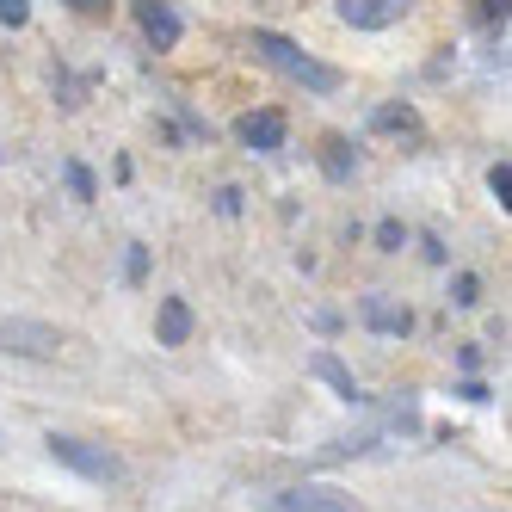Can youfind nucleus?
<instances>
[{"instance_id": "f257e3e1", "label": "nucleus", "mask_w": 512, "mask_h": 512, "mask_svg": "<svg viewBox=\"0 0 512 512\" xmlns=\"http://www.w3.org/2000/svg\"><path fill=\"white\" fill-rule=\"evenodd\" d=\"M253 50H260V62H272L278 75H290L297 87H309V93H334L340 87V75L327 62H315L309 50H297L290 38H278V31H253Z\"/></svg>"}, {"instance_id": "f03ea898", "label": "nucleus", "mask_w": 512, "mask_h": 512, "mask_svg": "<svg viewBox=\"0 0 512 512\" xmlns=\"http://www.w3.org/2000/svg\"><path fill=\"white\" fill-rule=\"evenodd\" d=\"M44 451H50L56 463H68L75 475H87V482H118V475H124V463L105 451V445H87V438H68V432H50Z\"/></svg>"}, {"instance_id": "7ed1b4c3", "label": "nucleus", "mask_w": 512, "mask_h": 512, "mask_svg": "<svg viewBox=\"0 0 512 512\" xmlns=\"http://www.w3.org/2000/svg\"><path fill=\"white\" fill-rule=\"evenodd\" d=\"M0 352H13V358H56L62 352V334H56L50 321L7 315V321H0Z\"/></svg>"}, {"instance_id": "20e7f679", "label": "nucleus", "mask_w": 512, "mask_h": 512, "mask_svg": "<svg viewBox=\"0 0 512 512\" xmlns=\"http://www.w3.org/2000/svg\"><path fill=\"white\" fill-rule=\"evenodd\" d=\"M260 506L266 512H358L352 494H340V488H278Z\"/></svg>"}, {"instance_id": "39448f33", "label": "nucleus", "mask_w": 512, "mask_h": 512, "mask_svg": "<svg viewBox=\"0 0 512 512\" xmlns=\"http://www.w3.org/2000/svg\"><path fill=\"white\" fill-rule=\"evenodd\" d=\"M358 321L371 327V334H383V340L414 334V315H408V303H389L383 290H371V297H358Z\"/></svg>"}, {"instance_id": "423d86ee", "label": "nucleus", "mask_w": 512, "mask_h": 512, "mask_svg": "<svg viewBox=\"0 0 512 512\" xmlns=\"http://www.w3.org/2000/svg\"><path fill=\"white\" fill-rule=\"evenodd\" d=\"M334 13L346 25H358V31H383V25H395L401 13H408V0H340Z\"/></svg>"}, {"instance_id": "0eeeda50", "label": "nucleus", "mask_w": 512, "mask_h": 512, "mask_svg": "<svg viewBox=\"0 0 512 512\" xmlns=\"http://www.w3.org/2000/svg\"><path fill=\"white\" fill-rule=\"evenodd\" d=\"M136 25L149 31L155 50H173L179 44V13L167 7V0H136Z\"/></svg>"}, {"instance_id": "6e6552de", "label": "nucleus", "mask_w": 512, "mask_h": 512, "mask_svg": "<svg viewBox=\"0 0 512 512\" xmlns=\"http://www.w3.org/2000/svg\"><path fill=\"white\" fill-rule=\"evenodd\" d=\"M235 136L247 142V149L272 155V149H284V112H247V118L235 124Z\"/></svg>"}, {"instance_id": "1a4fd4ad", "label": "nucleus", "mask_w": 512, "mask_h": 512, "mask_svg": "<svg viewBox=\"0 0 512 512\" xmlns=\"http://www.w3.org/2000/svg\"><path fill=\"white\" fill-rule=\"evenodd\" d=\"M155 340H161V346H186V340H192V303H186V297H161Z\"/></svg>"}, {"instance_id": "9d476101", "label": "nucleus", "mask_w": 512, "mask_h": 512, "mask_svg": "<svg viewBox=\"0 0 512 512\" xmlns=\"http://www.w3.org/2000/svg\"><path fill=\"white\" fill-rule=\"evenodd\" d=\"M309 371H315L321 383H334V389H340V401H364V395H358V383H352V371H346L334 352H315V358H309Z\"/></svg>"}, {"instance_id": "9b49d317", "label": "nucleus", "mask_w": 512, "mask_h": 512, "mask_svg": "<svg viewBox=\"0 0 512 512\" xmlns=\"http://www.w3.org/2000/svg\"><path fill=\"white\" fill-rule=\"evenodd\" d=\"M321 167H327V179H352V149H346L340 136L321 142Z\"/></svg>"}, {"instance_id": "f8f14e48", "label": "nucleus", "mask_w": 512, "mask_h": 512, "mask_svg": "<svg viewBox=\"0 0 512 512\" xmlns=\"http://www.w3.org/2000/svg\"><path fill=\"white\" fill-rule=\"evenodd\" d=\"M62 173H68V192H75V198H81V204H93V198H99V186H93V173H87V167H81V161H68V167H62Z\"/></svg>"}, {"instance_id": "ddd939ff", "label": "nucleus", "mask_w": 512, "mask_h": 512, "mask_svg": "<svg viewBox=\"0 0 512 512\" xmlns=\"http://www.w3.org/2000/svg\"><path fill=\"white\" fill-rule=\"evenodd\" d=\"M377 247L383 253H401V247H408V229H401L395 216H383V223H377Z\"/></svg>"}, {"instance_id": "4468645a", "label": "nucleus", "mask_w": 512, "mask_h": 512, "mask_svg": "<svg viewBox=\"0 0 512 512\" xmlns=\"http://www.w3.org/2000/svg\"><path fill=\"white\" fill-rule=\"evenodd\" d=\"M488 192L500 198V210L512 204V167H506V161H494V167H488Z\"/></svg>"}, {"instance_id": "2eb2a0df", "label": "nucleus", "mask_w": 512, "mask_h": 512, "mask_svg": "<svg viewBox=\"0 0 512 512\" xmlns=\"http://www.w3.org/2000/svg\"><path fill=\"white\" fill-rule=\"evenodd\" d=\"M475 297H482V284H475V272H457V284H451V303H457V309H469Z\"/></svg>"}, {"instance_id": "dca6fc26", "label": "nucleus", "mask_w": 512, "mask_h": 512, "mask_svg": "<svg viewBox=\"0 0 512 512\" xmlns=\"http://www.w3.org/2000/svg\"><path fill=\"white\" fill-rule=\"evenodd\" d=\"M124 278H130V284L149 278V247H130V253H124Z\"/></svg>"}, {"instance_id": "f3484780", "label": "nucleus", "mask_w": 512, "mask_h": 512, "mask_svg": "<svg viewBox=\"0 0 512 512\" xmlns=\"http://www.w3.org/2000/svg\"><path fill=\"white\" fill-rule=\"evenodd\" d=\"M31 19V0H0V25H7V31H19Z\"/></svg>"}, {"instance_id": "a211bd4d", "label": "nucleus", "mask_w": 512, "mask_h": 512, "mask_svg": "<svg viewBox=\"0 0 512 512\" xmlns=\"http://www.w3.org/2000/svg\"><path fill=\"white\" fill-rule=\"evenodd\" d=\"M377 124L383 130H414V112H395V105H389V112H377Z\"/></svg>"}, {"instance_id": "6ab92c4d", "label": "nucleus", "mask_w": 512, "mask_h": 512, "mask_svg": "<svg viewBox=\"0 0 512 512\" xmlns=\"http://www.w3.org/2000/svg\"><path fill=\"white\" fill-rule=\"evenodd\" d=\"M216 210L235 216V210H241V192H235V186H223V192H216Z\"/></svg>"}, {"instance_id": "aec40b11", "label": "nucleus", "mask_w": 512, "mask_h": 512, "mask_svg": "<svg viewBox=\"0 0 512 512\" xmlns=\"http://www.w3.org/2000/svg\"><path fill=\"white\" fill-rule=\"evenodd\" d=\"M75 13H105V0H68Z\"/></svg>"}]
</instances>
